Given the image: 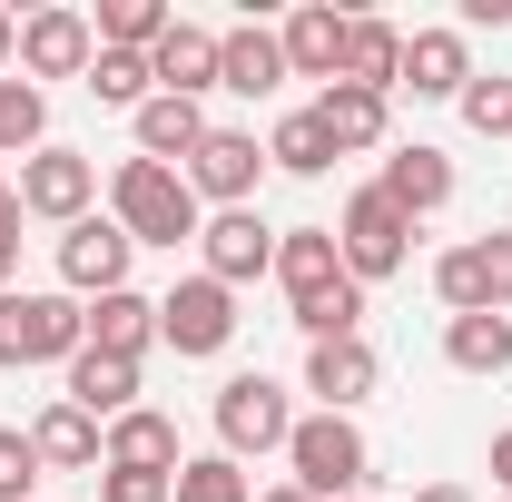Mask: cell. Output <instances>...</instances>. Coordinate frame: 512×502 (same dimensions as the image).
<instances>
[{
    "instance_id": "43",
    "label": "cell",
    "mask_w": 512,
    "mask_h": 502,
    "mask_svg": "<svg viewBox=\"0 0 512 502\" xmlns=\"http://www.w3.org/2000/svg\"><path fill=\"white\" fill-rule=\"evenodd\" d=\"M256 502H316V493H296V483H276V493H256Z\"/></svg>"
},
{
    "instance_id": "16",
    "label": "cell",
    "mask_w": 512,
    "mask_h": 502,
    "mask_svg": "<svg viewBox=\"0 0 512 502\" xmlns=\"http://www.w3.org/2000/svg\"><path fill=\"white\" fill-rule=\"evenodd\" d=\"M217 89H237V99H276V89H286V40H276L266 20L217 30Z\"/></svg>"
},
{
    "instance_id": "37",
    "label": "cell",
    "mask_w": 512,
    "mask_h": 502,
    "mask_svg": "<svg viewBox=\"0 0 512 502\" xmlns=\"http://www.w3.org/2000/svg\"><path fill=\"white\" fill-rule=\"evenodd\" d=\"M483 247V286H493V315H512V237H473Z\"/></svg>"
},
{
    "instance_id": "19",
    "label": "cell",
    "mask_w": 512,
    "mask_h": 502,
    "mask_svg": "<svg viewBox=\"0 0 512 502\" xmlns=\"http://www.w3.org/2000/svg\"><path fill=\"white\" fill-rule=\"evenodd\" d=\"M207 128H217V119H207V99H168V89H158V99L128 119V138H138V158H158V168H188Z\"/></svg>"
},
{
    "instance_id": "29",
    "label": "cell",
    "mask_w": 512,
    "mask_h": 502,
    "mask_svg": "<svg viewBox=\"0 0 512 502\" xmlns=\"http://www.w3.org/2000/svg\"><path fill=\"white\" fill-rule=\"evenodd\" d=\"M79 89H89L99 109H128V119H138V109L158 99V79H148V50H99V60H89V79H79Z\"/></svg>"
},
{
    "instance_id": "4",
    "label": "cell",
    "mask_w": 512,
    "mask_h": 502,
    "mask_svg": "<svg viewBox=\"0 0 512 502\" xmlns=\"http://www.w3.org/2000/svg\"><path fill=\"white\" fill-rule=\"evenodd\" d=\"M335 256H345V276H355V286H384V276H404V266H414V217L365 178V188L335 207Z\"/></svg>"
},
{
    "instance_id": "9",
    "label": "cell",
    "mask_w": 512,
    "mask_h": 502,
    "mask_svg": "<svg viewBox=\"0 0 512 502\" xmlns=\"http://www.w3.org/2000/svg\"><path fill=\"white\" fill-rule=\"evenodd\" d=\"M20 207L30 217H50V227H79L89 207H99V158H79V148H30L20 158Z\"/></svg>"
},
{
    "instance_id": "34",
    "label": "cell",
    "mask_w": 512,
    "mask_h": 502,
    "mask_svg": "<svg viewBox=\"0 0 512 502\" xmlns=\"http://www.w3.org/2000/svg\"><path fill=\"white\" fill-rule=\"evenodd\" d=\"M453 109H463L473 138H512V79H483V69H473V89H463Z\"/></svg>"
},
{
    "instance_id": "15",
    "label": "cell",
    "mask_w": 512,
    "mask_h": 502,
    "mask_svg": "<svg viewBox=\"0 0 512 502\" xmlns=\"http://www.w3.org/2000/svg\"><path fill=\"white\" fill-rule=\"evenodd\" d=\"M286 79H316V89H335L345 79V10L335 0H306V10H286Z\"/></svg>"
},
{
    "instance_id": "41",
    "label": "cell",
    "mask_w": 512,
    "mask_h": 502,
    "mask_svg": "<svg viewBox=\"0 0 512 502\" xmlns=\"http://www.w3.org/2000/svg\"><path fill=\"white\" fill-rule=\"evenodd\" d=\"M493 483H503V502H512V424L493 434Z\"/></svg>"
},
{
    "instance_id": "13",
    "label": "cell",
    "mask_w": 512,
    "mask_h": 502,
    "mask_svg": "<svg viewBox=\"0 0 512 502\" xmlns=\"http://www.w3.org/2000/svg\"><path fill=\"white\" fill-rule=\"evenodd\" d=\"M30 453H40V473H99V463H109V424L79 414L69 394H50L40 424H30Z\"/></svg>"
},
{
    "instance_id": "5",
    "label": "cell",
    "mask_w": 512,
    "mask_h": 502,
    "mask_svg": "<svg viewBox=\"0 0 512 502\" xmlns=\"http://www.w3.org/2000/svg\"><path fill=\"white\" fill-rule=\"evenodd\" d=\"M207 414H217V453H237V463L247 453H286V434H296V394L276 375H227Z\"/></svg>"
},
{
    "instance_id": "44",
    "label": "cell",
    "mask_w": 512,
    "mask_h": 502,
    "mask_svg": "<svg viewBox=\"0 0 512 502\" xmlns=\"http://www.w3.org/2000/svg\"><path fill=\"white\" fill-rule=\"evenodd\" d=\"M355 502H375V493H355Z\"/></svg>"
},
{
    "instance_id": "20",
    "label": "cell",
    "mask_w": 512,
    "mask_h": 502,
    "mask_svg": "<svg viewBox=\"0 0 512 502\" xmlns=\"http://www.w3.org/2000/svg\"><path fill=\"white\" fill-rule=\"evenodd\" d=\"M148 79H158L168 99H207V89H217V30H207V20H178V30L148 50Z\"/></svg>"
},
{
    "instance_id": "6",
    "label": "cell",
    "mask_w": 512,
    "mask_h": 502,
    "mask_svg": "<svg viewBox=\"0 0 512 502\" xmlns=\"http://www.w3.org/2000/svg\"><path fill=\"white\" fill-rule=\"evenodd\" d=\"M158 345L188 355V365L227 355V345H237V296H227L217 276H178V286L158 296Z\"/></svg>"
},
{
    "instance_id": "35",
    "label": "cell",
    "mask_w": 512,
    "mask_h": 502,
    "mask_svg": "<svg viewBox=\"0 0 512 502\" xmlns=\"http://www.w3.org/2000/svg\"><path fill=\"white\" fill-rule=\"evenodd\" d=\"M89 483H99V502H168L178 493V473H138V463H99Z\"/></svg>"
},
{
    "instance_id": "40",
    "label": "cell",
    "mask_w": 512,
    "mask_h": 502,
    "mask_svg": "<svg viewBox=\"0 0 512 502\" xmlns=\"http://www.w3.org/2000/svg\"><path fill=\"white\" fill-rule=\"evenodd\" d=\"M20 69V10H0V79Z\"/></svg>"
},
{
    "instance_id": "39",
    "label": "cell",
    "mask_w": 512,
    "mask_h": 502,
    "mask_svg": "<svg viewBox=\"0 0 512 502\" xmlns=\"http://www.w3.org/2000/svg\"><path fill=\"white\" fill-rule=\"evenodd\" d=\"M453 30H512V0H463V20Z\"/></svg>"
},
{
    "instance_id": "24",
    "label": "cell",
    "mask_w": 512,
    "mask_h": 502,
    "mask_svg": "<svg viewBox=\"0 0 512 502\" xmlns=\"http://www.w3.org/2000/svg\"><path fill=\"white\" fill-rule=\"evenodd\" d=\"M89 345H99V355H128V365H138V355L158 345V296H138V286L99 296V306H89Z\"/></svg>"
},
{
    "instance_id": "7",
    "label": "cell",
    "mask_w": 512,
    "mask_h": 502,
    "mask_svg": "<svg viewBox=\"0 0 512 502\" xmlns=\"http://www.w3.org/2000/svg\"><path fill=\"white\" fill-rule=\"evenodd\" d=\"M128 266H138V237H128L119 217H79V227H60V296H79V306H99V296H119Z\"/></svg>"
},
{
    "instance_id": "14",
    "label": "cell",
    "mask_w": 512,
    "mask_h": 502,
    "mask_svg": "<svg viewBox=\"0 0 512 502\" xmlns=\"http://www.w3.org/2000/svg\"><path fill=\"white\" fill-rule=\"evenodd\" d=\"M394 89H414V99H463V89H473V40H463V30H404Z\"/></svg>"
},
{
    "instance_id": "27",
    "label": "cell",
    "mask_w": 512,
    "mask_h": 502,
    "mask_svg": "<svg viewBox=\"0 0 512 502\" xmlns=\"http://www.w3.org/2000/svg\"><path fill=\"white\" fill-rule=\"evenodd\" d=\"M394 69H404V30L394 20H345V79L394 99Z\"/></svg>"
},
{
    "instance_id": "17",
    "label": "cell",
    "mask_w": 512,
    "mask_h": 502,
    "mask_svg": "<svg viewBox=\"0 0 512 502\" xmlns=\"http://www.w3.org/2000/svg\"><path fill=\"white\" fill-rule=\"evenodd\" d=\"M316 128L335 138V158H365V148L394 138V99H384V89H355V79H335V89H316Z\"/></svg>"
},
{
    "instance_id": "26",
    "label": "cell",
    "mask_w": 512,
    "mask_h": 502,
    "mask_svg": "<svg viewBox=\"0 0 512 502\" xmlns=\"http://www.w3.org/2000/svg\"><path fill=\"white\" fill-rule=\"evenodd\" d=\"M286 325H296L306 345L365 335V286H355V276H335V286H316V296H296V306H286Z\"/></svg>"
},
{
    "instance_id": "33",
    "label": "cell",
    "mask_w": 512,
    "mask_h": 502,
    "mask_svg": "<svg viewBox=\"0 0 512 502\" xmlns=\"http://www.w3.org/2000/svg\"><path fill=\"white\" fill-rule=\"evenodd\" d=\"M434 296H444L453 315H493V286H483V247H473V237L434 256Z\"/></svg>"
},
{
    "instance_id": "23",
    "label": "cell",
    "mask_w": 512,
    "mask_h": 502,
    "mask_svg": "<svg viewBox=\"0 0 512 502\" xmlns=\"http://www.w3.org/2000/svg\"><path fill=\"white\" fill-rule=\"evenodd\" d=\"M109 463H138V473H178L188 453H178V414H158V404H128L119 424H109Z\"/></svg>"
},
{
    "instance_id": "21",
    "label": "cell",
    "mask_w": 512,
    "mask_h": 502,
    "mask_svg": "<svg viewBox=\"0 0 512 502\" xmlns=\"http://www.w3.org/2000/svg\"><path fill=\"white\" fill-rule=\"evenodd\" d=\"M60 375H69V404H79V414H99V424H119L128 404H138V365H128V355H99V345H79Z\"/></svg>"
},
{
    "instance_id": "31",
    "label": "cell",
    "mask_w": 512,
    "mask_h": 502,
    "mask_svg": "<svg viewBox=\"0 0 512 502\" xmlns=\"http://www.w3.org/2000/svg\"><path fill=\"white\" fill-rule=\"evenodd\" d=\"M30 148H50V89H30L10 69L0 79V158H30Z\"/></svg>"
},
{
    "instance_id": "11",
    "label": "cell",
    "mask_w": 512,
    "mask_h": 502,
    "mask_svg": "<svg viewBox=\"0 0 512 502\" xmlns=\"http://www.w3.org/2000/svg\"><path fill=\"white\" fill-rule=\"evenodd\" d=\"M99 60V30H89V10H30L20 20V79L40 89V79H89Z\"/></svg>"
},
{
    "instance_id": "38",
    "label": "cell",
    "mask_w": 512,
    "mask_h": 502,
    "mask_svg": "<svg viewBox=\"0 0 512 502\" xmlns=\"http://www.w3.org/2000/svg\"><path fill=\"white\" fill-rule=\"evenodd\" d=\"M20 188H0V296H10V276H20Z\"/></svg>"
},
{
    "instance_id": "3",
    "label": "cell",
    "mask_w": 512,
    "mask_h": 502,
    "mask_svg": "<svg viewBox=\"0 0 512 502\" xmlns=\"http://www.w3.org/2000/svg\"><path fill=\"white\" fill-rule=\"evenodd\" d=\"M89 345V306L60 296V286H10L0 296V365L20 375V365H69Z\"/></svg>"
},
{
    "instance_id": "1",
    "label": "cell",
    "mask_w": 512,
    "mask_h": 502,
    "mask_svg": "<svg viewBox=\"0 0 512 502\" xmlns=\"http://www.w3.org/2000/svg\"><path fill=\"white\" fill-rule=\"evenodd\" d=\"M109 217H119L138 247H197V227H207V207H197V188L178 178V168H158V158H119L109 168Z\"/></svg>"
},
{
    "instance_id": "42",
    "label": "cell",
    "mask_w": 512,
    "mask_h": 502,
    "mask_svg": "<svg viewBox=\"0 0 512 502\" xmlns=\"http://www.w3.org/2000/svg\"><path fill=\"white\" fill-rule=\"evenodd\" d=\"M414 502H473V493H463V483H424Z\"/></svg>"
},
{
    "instance_id": "8",
    "label": "cell",
    "mask_w": 512,
    "mask_h": 502,
    "mask_svg": "<svg viewBox=\"0 0 512 502\" xmlns=\"http://www.w3.org/2000/svg\"><path fill=\"white\" fill-rule=\"evenodd\" d=\"M178 178L197 188L207 217H217V207H256V188H266V138H256V128H207Z\"/></svg>"
},
{
    "instance_id": "32",
    "label": "cell",
    "mask_w": 512,
    "mask_h": 502,
    "mask_svg": "<svg viewBox=\"0 0 512 502\" xmlns=\"http://www.w3.org/2000/svg\"><path fill=\"white\" fill-rule=\"evenodd\" d=\"M168 502H256V483H247V463H237V453H188Z\"/></svg>"
},
{
    "instance_id": "30",
    "label": "cell",
    "mask_w": 512,
    "mask_h": 502,
    "mask_svg": "<svg viewBox=\"0 0 512 502\" xmlns=\"http://www.w3.org/2000/svg\"><path fill=\"white\" fill-rule=\"evenodd\" d=\"M89 30H99V50H158V40L178 30V10H168V0H99Z\"/></svg>"
},
{
    "instance_id": "36",
    "label": "cell",
    "mask_w": 512,
    "mask_h": 502,
    "mask_svg": "<svg viewBox=\"0 0 512 502\" xmlns=\"http://www.w3.org/2000/svg\"><path fill=\"white\" fill-rule=\"evenodd\" d=\"M0 502H40V453H30V434H0Z\"/></svg>"
},
{
    "instance_id": "22",
    "label": "cell",
    "mask_w": 512,
    "mask_h": 502,
    "mask_svg": "<svg viewBox=\"0 0 512 502\" xmlns=\"http://www.w3.org/2000/svg\"><path fill=\"white\" fill-rule=\"evenodd\" d=\"M345 276V256H335V227H276V286H286V306L296 296H316Z\"/></svg>"
},
{
    "instance_id": "2",
    "label": "cell",
    "mask_w": 512,
    "mask_h": 502,
    "mask_svg": "<svg viewBox=\"0 0 512 502\" xmlns=\"http://www.w3.org/2000/svg\"><path fill=\"white\" fill-rule=\"evenodd\" d=\"M286 483L316 502H355L375 493V443L355 414H296V434H286Z\"/></svg>"
},
{
    "instance_id": "18",
    "label": "cell",
    "mask_w": 512,
    "mask_h": 502,
    "mask_svg": "<svg viewBox=\"0 0 512 502\" xmlns=\"http://www.w3.org/2000/svg\"><path fill=\"white\" fill-rule=\"evenodd\" d=\"M375 188L394 197L414 227H424L434 207H453V158L434 148V138H414V148H394V158H384V178H375Z\"/></svg>"
},
{
    "instance_id": "28",
    "label": "cell",
    "mask_w": 512,
    "mask_h": 502,
    "mask_svg": "<svg viewBox=\"0 0 512 502\" xmlns=\"http://www.w3.org/2000/svg\"><path fill=\"white\" fill-rule=\"evenodd\" d=\"M266 168H286V178H325L335 168V138L316 128V109H286L266 128Z\"/></svg>"
},
{
    "instance_id": "12",
    "label": "cell",
    "mask_w": 512,
    "mask_h": 502,
    "mask_svg": "<svg viewBox=\"0 0 512 502\" xmlns=\"http://www.w3.org/2000/svg\"><path fill=\"white\" fill-rule=\"evenodd\" d=\"M384 384V355L365 335H335V345H306V394H316V414H355L365 394Z\"/></svg>"
},
{
    "instance_id": "25",
    "label": "cell",
    "mask_w": 512,
    "mask_h": 502,
    "mask_svg": "<svg viewBox=\"0 0 512 502\" xmlns=\"http://www.w3.org/2000/svg\"><path fill=\"white\" fill-rule=\"evenodd\" d=\"M453 375H512V315H444Z\"/></svg>"
},
{
    "instance_id": "10",
    "label": "cell",
    "mask_w": 512,
    "mask_h": 502,
    "mask_svg": "<svg viewBox=\"0 0 512 502\" xmlns=\"http://www.w3.org/2000/svg\"><path fill=\"white\" fill-rule=\"evenodd\" d=\"M197 276H217L227 296L256 286V276H276V227H266L256 207H217V217L197 227Z\"/></svg>"
}]
</instances>
